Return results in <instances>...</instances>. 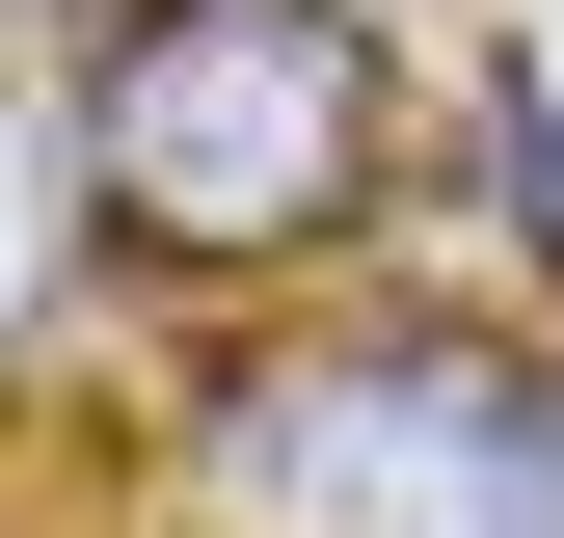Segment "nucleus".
I'll list each match as a JSON object with an SVG mask.
<instances>
[{"instance_id": "obj_1", "label": "nucleus", "mask_w": 564, "mask_h": 538, "mask_svg": "<svg viewBox=\"0 0 564 538\" xmlns=\"http://www.w3.org/2000/svg\"><path fill=\"white\" fill-rule=\"evenodd\" d=\"M377 189V28L349 0H134L108 28V216L162 269H296Z\"/></svg>"}, {"instance_id": "obj_2", "label": "nucleus", "mask_w": 564, "mask_h": 538, "mask_svg": "<svg viewBox=\"0 0 564 538\" xmlns=\"http://www.w3.org/2000/svg\"><path fill=\"white\" fill-rule=\"evenodd\" d=\"M484 134H511V216H538V269H564V108L511 82V108H484Z\"/></svg>"}, {"instance_id": "obj_3", "label": "nucleus", "mask_w": 564, "mask_h": 538, "mask_svg": "<svg viewBox=\"0 0 564 538\" xmlns=\"http://www.w3.org/2000/svg\"><path fill=\"white\" fill-rule=\"evenodd\" d=\"M538 538H564V458H538Z\"/></svg>"}]
</instances>
